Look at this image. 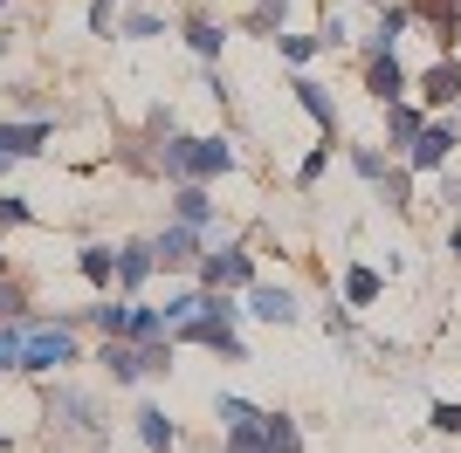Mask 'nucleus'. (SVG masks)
I'll use <instances>...</instances> for the list:
<instances>
[{
  "mask_svg": "<svg viewBox=\"0 0 461 453\" xmlns=\"http://www.w3.org/2000/svg\"><path fill=\"white\" fill-rule=\"evenodd\" d=\"M241 316H249V309L234 302V289H200V302H193L166 337L173 343H200V351H213L221 364H249V343H241V330H234Z\"/></svg>",
  "mask_w": 461,
  "mask_h": 453,
  "instance_id": "f257e3e1",
  "label": "nucleus"
},
{
  "mask_svg": "<svg viewBox=\"0 0 461 453\" xmlns=\"http://www.w3.org/2000/svg\"><path fill=\"white\" fill-rule=\"evenodd\" d=\"M152 165H158V172H166V179L179 186V179H221V172H234V165H241V151H234L221 131H213V138L166 131V138L152 145Z\"/></svg>",
  "mask_w": 461,
  "mask_h": 453,
  "instance_id": "f03ea898",
  "label": "nucleus"
},
{
  "mask_svg": "<svg viewBox=\"0 0 461 453\" xmlns=\"http://www.w3.org/2000/svg\"><path fill=\"white\" fill-rule=\"evenodd\" d=\"M77 323H83V309H56V316H35V323H21V371H35V378H56V371H69V364H83Z\"/></svg>",
  "mask_w": 461,
  "mask_h": 453,
  "instance_id": "7ed1b4c3",
  "label": "nucleus"
},
{
  "mask_svg": "<svg viewBox=\"0 0 461 453\" xmlns=\"http://www.w3.org/2000/svg\"><path fill=\"white\" fill-rule=\"evenodd\" d=\"M193 282L200 289H255V254L241 241H221V247H200V262H193Z\"/></svg>",
  "mask_w": 461,
  "mask_h": 453,
  "instance_id": "20e7f679",
  "label": "nucleus"
},
{
  "mask_svg": "<svg viewBox=\"0 0 461 453\" xmlns=\"http://www.w3.org/2000/svg\"><path fill=\"white\" fill-rule=\"evenodd\" d=\"M455 151H461V117H441V111H434V117L420 124V138L406 145V172H441Z\"/></svg>",
  "mask_w": 461,
  "mask_h": 453,
  "instance_id": "39448f33",
  "label": "nucleus"
},
{
  "mask_svg": "<svg viewBox=\"0 0 461 453\" xmlns=\"http://www.w3.org/2000/svg\"><path fill=\"white\" fill-rule=\"evenodd\" d=\"M200 247H207V226H186V220H166L152 234V254H158V275H193L200 262Z\"/></svg>",
  "mask_w": 461,
  "mask_h": 453,
  "instance_id": "423d86ee",
  "label": "nucleus"
},
{
  "mask_svg": "<svg viewBox=\"0 0 461 453\" xmlns=\"http://www.w3.org/2000/svg\"><path fill=\"white\" fill-rule=\"evenodd\" d=\"M49 419H56L62 433H83V440H104V405H96L83 385H56L49 392Z\"/></svg>",
  "mask_w": 461,
  "mask_h": 453,
  "instance_id": "0eeeda50",
  "label": "nucleus"
},
{
  "mask_svg": "<svg viewBox=\"0 0 461 453\" xmlns=\"http://www.w3.org/2000/svg\"><path fill=\"white\" fill-rule=\"evenodd\" d=\"M241 309H249L255 323H276V330L303 323V302H296V289H283V282H255V289H241Z\"/></svg>",
  "mask_w": 461,
  "mask_h": 453,
  "instance_id": "6e6552de",
  "label": "nucleus"
},
{
  "mask_svg": "<svg viewBox=\"0 0 461 453\" xmlns=\"http://www.w3.org/2000/svg\"><path fill=\"white\" fill-rule=\"evenodd\" d=\"M406 7H413V21L434 35L441 56H455V49H461V0H406Z\"/></svg>",
  "mask_w": 461,
  "mask_h": 453,
  "instance_id": "1a4fd4ad",
  "label": "nucleus"
},
{
  "mask_svg": "<svg viewBox=\"0 0 461 453\" xmlns=\"http://www.w3.org/2000/svg\"><path fill=\"white\" fill-rule=\"evenodd\" d=\"M420 96H427V111H455L461 103V56H434L420 69Z\"/></svg>",
  "mask_w": 461,
  "mask_h": 453,
  "instance_id": "9d476101",
  "label": "nucleus"
},
{
  "mask_svg": "<svg viewBox=\"0 0 461 453\" xmlns=\"http://www.w3.org/2000/svg\"><path fill=\"white\" fill-rule=\"evenodd\" d=\"M366 96L372 103H400L406 96V62L393 56V49H372L366 56Z\"/></svg>",
  "mask_w": 461,
  "mask_h": 453,
  "instance_id": "9b49d317",
  "label": "nucleus"
},
{
  "mask_svg": "<svg viewBox=\"0 0 461 453\" xmlns=\"http://www.w3.org/2000/svg\"><path fill=\"white\" fill-rule=\"evenodd\" d=\"M49 138H56L49 117H0V151H7V158H35Z\"/></svg>",
  "mask_w": 461,
  "mask_h": 453,
  "instance_id": "f8f14e48",
  "label": "nucleus"
},
{
  "mask_svg": "<svg viewBox=\"0 0 461 453\" xmlns=\"http://www.w3.org/2000/svg\"><path fill=\"white\" fill-rule=\"evenodd\" d=\"M289 96L303 103V117H310V124H317L324 138H338V103H330V90L317 83V76H303V69H296V76H289Z\"/></svg>",
  "mask_w": 461,
  "mask_h": 453,
  "instance_id": "ddd939ff",
  "label": "nucleus"
},
{
  "mask_svg": "<svg viewBox=\"0 0 461 453\" xmlns=\"http://www.w3.org/2000/svg\"><path fill=\"white\" fill-rule=\"evenodd\" d=\"M179 35H186V49L200 62H221V49H228V28L207 14V7H186V21H179Z\"/></svg>",
  "mask_w": 461,
  "mask_h": 453,
  "instance_id": "4468645a",
  "label": "nucleus"
},
{
  "mask_svg": "<svg viewBox=\"0 0 461 453\" xmlns=\"http://www.w3.org/2000/svg\"><path fill=\"white\" fill-rule=\"evenodd\" d=\"M96 364H104L111 385H138V378H145V358H138L131 337H104V343H96Z\"/></svg>",
  "mask_w": 461,
  "mask_h": 453,
  "instance_id": "2eb2a0df",
  "label": "nucleus"
},
{
  "mask_svg": "<svg viewBox=\"0 0 461 453\" xmlns=\"http://www.w3.org/2000/svg\"><path fill=\"white\" fill-rule=\"evenodd\" d=\"M158 275V254H152V241H124L117 247V289L124 296H138V289Z\"/></svg>",
  "mask_w": 461,
  "mask_h": 453,
  "instance_id": "dca6fc26",
  "label": "nucleus"
},
{
  "mask_svg": "<svg viewBox=\"0 0 461 453\" xmlns=\"http://www.w3.org/2000/svg\"><path fill=\"white\" fill-rule=\"evenodd\" d=\"M131 426H138V447H145V453H173V447H179V426H173V413H166V405H138Z\"/></svg>",
  "mask_w": 461,
  "mask_h": 453,
  "instance_id": "f3484780",
  "label": "nucleus"
},
{
  "mask_svg": "<svg viewBox=\"0 0 461 453\" xmlns=\"http://www.w3.org/2000/svg\"><path fill=\"white\" fill-rule=\"evenodd\" d=\"M77 268H83V282H90V289L111 296V282H117V247L111 241H83L77 247Z\"/></svg>",
  "mask_w": 461,
  "mask_h": 453,
  "instance_id": "a211bd4d",
  "label": "nucleus"
},
{
  "mask_svg": "<svg viewBox=\"0 0 461 453\" xmlns=\"http://www.w3.org/2000/svg\"><path fill=\"white\" fill-rule=\"evenodd\" d=\"M173 220H186V226H207V220H213L207 179H179V186H173Z\"/></svg>",
  "mask_w": 461,
  "mask_h": 453,
  "instance_id": "6ab92c4d",
  "label": "nucleus"
},
{
  "mask_svg": "<svg viewBox=\"0 0 461 453\" xmlns=\"http://www.w3.org/2000/svg\"><path fill=\"white\" fill-rule=\"evenodd\" d=\"M420 124H427L420 103H406V96H400V103H385V138H393L385 151H400V158H406V145L420 138Z\"/></svg>",
  "mask_w": 461,
  "mask_h": 453,
  "instance_id": "aec40b11",
  "label": "nucleus"
},
{
  "mask_svg": "<svg viewBox=\"0 0 461 453\" xmlns=\"http://www.w3.org/2000/svg\"><path fill=\"white\" fill-rule=\"evenodd\" d=\"M379 296H385V275H379V268H366V262H351L345 268V309H372Z\"/></svg>",
  "mask_w": 461,
  "mask_h": 453,
  "instance_id": "412c9836",
  "label": "nucleus"
},
{
  "mask_svg": "<svg viewBox=\"0 0 461 453\" xmlns=\"http://www.w3.org/2000/svg\"><path fill=\"white\" fill-rule=\"evenodd\" d=\"M406 28H413V7H406V0H379V28H372V49H400Z\"/></svg>",
  "mask_w": 461,
  "mask_h": 453,
  "instance_id": "4be33fe9",
  "label": "nucleus"
},
{
  "mask_svg": "<svg viewBox=\"0 0 461 453\" xmlns=\"http://www.w3.org/2000/svg\"><path fill=\"white\" fill-rule=\"evenodd\" d=\"M262 453H303V426L289 413H262Z\"/></svg>",
  "mask_w": 461,
  "mask_h": 453,
  "instance_id": "5701e85b",
  "label": "nucleus"
},
{
  "mask_svg": "<svg viewBox=\"0 0 461 453\" xmlns=\"http://www.w3.org/2000/svg\"><path fill=\"white\" fill-rule=\"evenodd\" d=\"M83 323H96L104 337H124V323H131V296H96L83 309Z\"/></svg>",
  "mask_w": 461,
  "mask_h": 453,
  "instance_id": "b1692460",
  "label": "nucleus"
},
{
  "mask_svg": "<svg viewBox=\"0 0 461 453\" xmlns=\"http://www.w3.org/2000/svg\"><path fill=\"white\" fill-rule=\"evenodd\" d=\"M0 323H35V302H28V282H21L14 268L0 275Z\"/></svg>",
  "mask_w": 461,
  "mask_h": 453,
  "instance_id": "393cba45",
  "label": "nucleus"
},
{
  "mask_svg": "<svg viewBox=\"0 0 461 453\" xmlns=\"http://www.w3.org/2000/svg\"><path fill=\"white\" fill-rule=\"evenodd\" d=\"M283 21H289V0H255V7H249V21H241V35L276 41V35H283Z\"/></svg>",
  "mask_w": 461,
  "mask_h": 453,
  "instance_id": "a878e982",
  "label": "nucleus"
},
{
  "mask_svg": "<svg viewBox=\"0 0 461 453\" xmlns=\"http://www.w3.org/2000/svg\"><path fill=\"white\" fill-rule=\"evenodd\" d=\"M372 186H379V200H385L393 213H413V172H406V165H385Z\"/></svg>",
  "mask_w": 461,
  "mask_h": 453,
  "instance_id": "bb28decb",
  "label": "nucleus"
},
{
  "mask_svg": "<svg viewBox=\"0 0 461 453\" xmlns=\"http://www.w3.org/2000/svg\"><path fill=\"white\" fill-rule=\"evenodd\" d=\"M117 35H124V41H158V35H166V21H158L152 7H124V14H117Z\"/></svg>",
  "mask_w": 461,
  "mask_h": 453,
  "instance_id": "cd10ccee",
  "label": "nucleus"
},
{
  "mask_svg": "<svg viewBox=\"0 0 461 453\" xmlns=\"http://www.w3.org/2000/svg\"><path fill=\"white\" fill-rule=\"evenodd\" d=\"M221 453H262V419H241V426H221Z\"/></svg>",
  "mask_w": 461,
  "mask_h": 453,
  "instance_id": "c85d7f7f",
  "label": "nucleus"
},
{
  "mask_svg": "<svg viewBox=\"0 0 461 453\" xmlns=\"http://www.w3.org/2000/svg\"><path fill=\"white\" fill-rule=\"evenodd\" d=\"M317 49H324L317 35H276V56H283L289 69H310V56H317Z\"/></svg>",
  "mask_w": 461,
  "mask_h": 453,
  "instance_id": "c756f323",
  "label": "nucleus"
},
{
  "mask_svg": "<svg viewBox=\"0 0 461 453\" xmlns=\"http://www.w3.org/2000/svg\"><path fill=\"white\" fill-rule=\"evenodd\" d=\"M213 419H221V426H241V419H262V405H249L241 392H221L213 398Z\"/></svg>",
  "mask_w": 461,
  "mask_h": 453,
  "instance_id": "7c9ffc66",
  "label": "nucleus"
},
{
  "mask_svg": "<svg viewBox=\"0 0 461 453\" xmlns=\"http://www.w3.org/2000/svg\"><path fill=\"white\" fill-rule=\"evenodd\" d=\"M385 165H393V151H379V145H351V172H358L366 186H372V179H379Z\"/></svg>",
  "mask_w": 461,
  "mask_h": 453,
  "instance_id": "2f4dec72",
  "label": "nucleus"
},
{
  "mask_svg": "<svg viewBox=\"0 0 461 453\" xmlns=\"http://www.w3.org/2000/svg\"><path fill=\"white\" fill-rule=\"evenodd\" d=\"M117 14H124L117 0H90V35H96V41H111V35H117Z\"/></svg>",
  "mask_w": 461,
  "mask_h": 453,
  "instance_id": "473e14b6",
  "label": "nucleus"
},
{
  "mask_svg": "<svg viewBox=\"0 0 461 453\" xmlns=\"http://www.w3.org/2000/svg\"><path fill=\"white\" fill-rule=\"evenodd\" d=\"M0 226H35V207H28L21 192H7V186H0Z\"/></svg>",
  "mask_w": 461,
  "mask_h": 453,
  "instance_id": "72a5a7b5",
  "label": "nucleus"
},
{
  "mask_svg": "<svg viewBox=\"0 0 461 453\" xmlns=\"http://www.w3.org/2000/svg\"><path fill=\"white\" fill-rule=\"evenodd\" d=\"M427 426H434L441 440H455V433H461V405H455V398H434V413H427Z\"/></svg>",
  "mask_w": 461,
  "mask_h": 453,
  "instance_id": "f704fd0d",
  "label": "nucleus"
},
{
  "mask_svg": "<svg viewBox=\"0 0 461 453\" xmlns=\"http://www.w3.org/2000/svg\"><path fill=\"white\" fill-rule=\"evenodd\" d=\"M324 172H330V138H324V145H317V151H310V158H303V165H296V186H317V179H324Z\"/></svg>",
  "mask_w": 461,
  "mask_h": 453,
  "instance_id": "c9c22d12",
  "label": "nucleus"
},
{
  "mask_svg": "<svg viewBox=\"0 0 461 453\" xmlns=\"http://www.w3.org/2000/svg\"><path fill=\"white\" fill-rule=\"evenodd\" d=\"M0 371H21V323H0Z\"/></svg>",
  "mask_w": 461,
  "mask_h": 453,
  "instance_id": "e433bc0d",
  "label": "nucleus"
},
{
  "mask_svg": "<svg viewBox=\"0 0 461 453\" xmlns=\"http://www.w3.org/2000/svg\"><path fill=\"white\" fill-rule=\"evenodd\" d=\"M434 179H441V200H447V207H455V213H461V179H455V172H447V165H441V172H434Z\"/></svg>",
  "mask_w": 461,
  "mask_h": 453,
  "instance_id": "4c0bfd02",
  "label": "nucleus"
},
{
  "mask_svg": "<svg viewBox=\"0 0 461 453\" xmlns=\"http://www.w3.org/2000/svg\"><path fill=\"white\" fill-rule=\"evenodd\" d=\"M447 254H455V262H461V226H455V234H447Z\"/></svg>",
  "mask_w": 461,
  "mask_h": 453,
  "instance_id": "58836bf2",
  "label": "nucleus"
},
{
  "mask_svg": "<svg viewBox=\"0 0 461 453\" xmlns=\"http://www.w3.org/2000/svg\"><path fill=\"white\" fill-rule=\"evenodd\" d=\"M0 275H7V247H0Z\"/></svg>",
  "mask_w": 461,
  "mask_h": 453,
  "instance_id": "ea45409f",
  "label": "nucleus"
},
{
  "mask_svg": "<svg viewBox=\"0 0 461 453\" xmlns=\"http://www.w3.org/2000/svg\"><path fill=\"white\" fill-rule=\"evenodd\" d=\"M117 7H145V0H117Z\"/></svg>",
  "mask_w": 461,
  "mask_h": 453,
  "instance_id": "a19ab883",
  "label": "nucleus"
},
{
  "mask_svg": "<svg viewBox=\"0 0 461 453\" xmlns=\"http://www.w3.org/2000/svg\"><path fill=\"white\" fill-rule=\"evenodd\" d=\"M7 447H14V440H7V433H0V453H7Z\"/></svg>",
  "mask_w": 461,
  "mask_h": 453,
  "instance_id": "79ce46f5",
  "label": "nucleus"
},
{
  "mask_svg": "<svg viewBox=\"0 0 461 453\" xmlns=\"http://www.w3.org/2000/svg\"><path fill=\"white\" fill-rule=\"evenodd\" d=\"M0 14H7V0H0Z\"/></svg>",
  "mask_w": 461,
  "mask_h": 453,
  "instance_id": "37998d69",
  "label": "nucleus"
},
{
  "mask_svg": "<svg viewBox=\"0 0 461 453\" xmlns=\"http://www.w3.org/2000/svg\"><path fill=\"white\" fill-rule=\"evenodd\" d=\"M455 117H461V103H455Z\"/></svg>",
  "mask_w": 461,
  "mask_h": 453,
  "instance_id": "c03bdc74",
  "label": "nucleus"
},
{
  "mask_svg": "<svg viewBox=\"0 0 461 453\" xmlns=\"http://www.w3.org/2000/svg\"><path fill=\"white\" fill-rule=\"evenodd\" d=\"M372 7H379V0H372Z\"/></svg>",
  "mask_w": 461,
  "mask_h": 453,
  "instance_id": "a18cd8bd",
  "label": "nucleus"
}]
</instances>
